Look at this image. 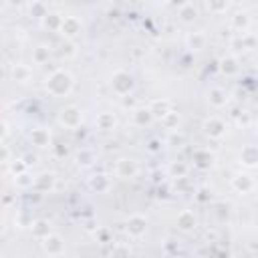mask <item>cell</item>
Masks as SVG:
<instances>
[{"label": "cell", "mask_w": 258, "mask_h": 258, "mask_svg": "<svg viewBox=\"0 0 258 258\" xmlns=\"http://www.w3.org/2000/svg\"><path fill=\"white\" fill-rule=\"evenodd\" d=\"M240 163L246 167H258V145H244L240 151Z\"/></svg>", "instance_id": "12"}, {"label": "cell", "mask_w": 258, "mask_h": 258, "mask_svg": "<svg viewBox=\"0 0 258 258\" xmlns=\"http://www.w3.org/2000/svg\"><path fill=\"white\" fill-rule=\"evenodd\" d=\"M28 12H30L32 18H44V16L48 14V10H46V6H44L42 0H34V2H30Z\"/></svg>", "instance_id": "26"}, {"label": "cell", "mask_w": 258, "mask_h": 258, "mask_svg": "<svg viewBox=\"0 0 258 258\" xmlns=\"http://www.w3.org/2000/svg\"><path fill=\"white\" fill-rule=\"evenodd\" d=\"M73 85H75V79L64 69H56V71H52L46 77V91L52 97H64V95H69L73 91Z\"/></svg>", "instance_id": "1"}, {"label": "cell", "mask_w": 258, "mask_h": 258, "mask_svg": "<svg viewBox=\"0 0 258 258\" xmlns=\"http://www.w3.org/2000/svg\"><path fill=\"white\" fill-rule=\"evenodd\" d=\"M250 14L248 12H236L234 16H232V20H230V26L236 30V32H246L248 28H250Z\"/></svg>", "instance_id": "17"}, {"label": "cell", "mask_w": 258, "mask_h": 258, "mask_svg": "<svg viewBox=\"0 0 258 258\" xmlns=\"http://www.w3.org/2000/svg\"><path fill=\"white\" fill-rule=\"evenodd\" d=\"M133 87H135V81H133V77L127 71H115L113 73V77H111V89L117 95L127 97L133 91Z\"/></svg>", "instance_id": "2"}, {"label": "cell", "mask_w": 258, "mask_h": 258, "mask_svg": "<svg viewBox=\"0 0 258 258\" xmlns=\"http://www.w3.org/2000/svg\"><path fill=\"white\" fill-rule=\"evenodd\" d=\"M81 30H83V24H81V20H79V18H75V16H64L62 26H60V30H58V32H60L64 38L73 40L75 36H79V34H81Z\"/></svg>", "instance_id": "8"}, {"label": "cell", "mask_w": 258, "mask_h": 258, "mask_svg": "<svg viewBox=\"0 0 258 258\" xmlns=\"http://www.w3.org/2000/svg\"><path fill=\"white\" fill-rule=\"evenodd\" d=\"M125 230L131 238H141L145 232H147V218L141 216V214H133L129 216L127 224H125Z\"/></svg>", "instance_id": "5"}, {"label": "cell", "mask_w": 258, "mask_h": 258, "mask_svg": "<svg viewBox=\"0 0 258 258\" xmlns=\"http://www.w3.org/2000/svg\"><path fill=\"white\" fill-rule=\"evenodd\" d=\"M81 121H83V113H81V109L75 107V105H69V107H64V109L58 113V123H60L62 127H67V129H77V127L81 125Z\"/></svg>", "instance_id": "3"}, {"label": "cell", "mask_w": 258, "mask_h": 258, "mask_svg": "<svg viewBox=\"0 0 258 258\" xmlns=\"http://www.w3.org/2000/svg\"><path fill=\"white\" fill-rule=\"evenodd\" d=\"M99 236H101V240H103V242H107V232H105V230H101V232H99Z\"/></svg>", "instance_id": "42"}, {"label": "cell", "mask_w": 258, "mask_h": 258, "mask_svg": "<svg viewBox=\"0 0 258 258\" xmlns=\"http://www.w3.org/2000/svg\"><path fill=\"white\" fill-rule=\"evenodd\" d=\"M196 16H198V10H196V6H194L191 2L179 8V18H181L183 22H191V20H196Z\"/></svg>", "instance_id": "29"}, {"label": "cell", "mask_w": 258, "mask_h": 258, "mask_svg": "<svg viewBox=\"0 0 258 258\" xmlns=\"http://www.w3.org/2000/svg\"><path fill=\"white\" fill-rule=\"evenodd\" d=\"M14 179H16V185H18L20 189H26V187H32V185H34V177H32L28 171H24V173L16 175Z\"/></svg>", "instance_id": "34"}, {"label": "cell", "mask_w": 258, "mask_h": 258, "mask_svg": "<svg viewBox=\"0 0 258 258\" xmlns=\"http://www.w3.org/2000/svg\"><path fill=\"white\" fill-rule=\"evenodd\" d=\"M139 171L137 163L133 159H127V157H121L117 159V165H115V173L117 177H123V179H129V177H135Z\"/></svg>", "instance_id": "9"}, {"label": "cell", "mask_w": 258, "mask_h": 258, "mask_svg": "<svg viewBox=\"0 0 258 258\" xmlns=\"http://www.w3.org/2000/svg\"><path fill=\"white\" fill-rule=\"evenodd\" d=\"M111 254H129V248H113Z\"/></svg>", "instance_id": "38"}, {"label": "cell", "mask_w": 258, "mask_h": 258, "mask_svg": "<svg viewBox=\"0 0 258 258\" xmlns=\"http://www.w3.org/2000/svg\"><path fill=\"white\" fill-rule=\"evenodd\" d=\"M40 244H42L44 254H48V256H60V254H64V240L58 234H54V232L50 236H46L44 240H40Z\"/></svg>", "instance_id": "6"}, {"label": "cell", "mask_w": 258, "mask_h": 258, "mask_svg": "<svg viewBox=\"0 0 258 258\" xmlns=\"http://www.w3.org/2000/svg\"><path fill=\"white\" fill-rule=\"evenodd\" d=\"M220 71H222L226 77H234V75L240 71L238 58H236V56H224V58H220Z\"/></svg>", "instance_id": "21"}, {"label": "cell", "mask_w": 258, "mask_h": 258, "mask_svg": "<svg viewBox=\"0 0 258 258\" xmlns=\"http://www.w3.org/2000/svg\"><path fill=\"white\" fill-rule=\"evenodd\" d=\"M60 48H62L60 54H67V56H73V54H75V46H73V42H67V44H62Z\"/></svg>", "instance_id": "35"}, {"label": "cell", "mask_w": 258, "mask_h": 258, "mask_svg": "<svg viewBox=\"0 0 258 258\" xmlns=\"http://www.w3.org/2000/svg\"><path fill=\"white\" fill-rule=\"evenodd\" d=\"M194 161H196L198 167L206 169V167L212 165V155H210L208 151H196V153H194Z\"/></svg>", "instance_id": "31"}, {"label": "cell", "mask_w": 258, "mask_h": 258, "mask_svg": "<svg viewBox=\"0 0 258 258\" xmlns=\"http://www.w3.org/2000/svg\"><path fill=\"white\" fill-rule=\"evenodd\" d=\"M169 173H171V177H185L187 175V165L183 163V161H175V163H171V167H169Z\"/></svg>", "instance_id": "33"}, {"label": "cell", "mask_w": 258, "mask_h": 258, "mask_svg": "<svg viewBox=\"0 0 258 258\" xmlns=\"http://www.w3.org/2000/svg\"><path fill=\"white\" fill-rule=\"evenodd\" d=\"M24 161L30 165V163H34V161H36V155H30V153H28V155H24Z\"/></svg>", "instance_id": "39"}, {"label": "cell", "mask_w": 258, "mask_h": 258, "mask_svg": "<svg viewBox=\"0 0 258 258\" xmlns=\"http://www.w3.org/2000/svg\"><path fill=\"white\" fill-rule=\"evenodd\" d=\"M204 133L210 137V139H222L226 133H228V125L220 119V117H208L202 125Z\"/></svg>", "instance_id": "4"}, {"label": "cell", "mask_w": 258, "mask_h": 258, "mask_svg": "<svg viewBox=\"0 0 258 258\" xmlns=\"http://www.w3.org/2000/svg\"><path fill=\"white\" fill-rule=\"evenodd\" d=\"M131 119H133V125H137V127H145V125H149V123L153 121V113L149 111V107H139V109L133 111Z\"/></svg>", "instance_id": "18"}, {"label": "cell", "mask_w": 258, "mask_h": 258, "mask_svg": "<svg viewBox=\"0 0 258 258\" xmlns=\"http://www.w3.org/2000/svg\"><path fill=\"white\" fill-rule=\"evenodd\" d=\"M206 34L204 32H200V30H196V32H189V36H187V46L191 48V50H202L204 46H206Z\"/></svg>", "instance_id": "24"}, {"label": "cell", "mask_w": 258, "mask_h": 258, "mask_svg": "<svg viewBox=\"0 0 258 258\" xmlns=\"http://www.w3.org/2000/svg\"><path fill=\"white\" fill-rule=\"evenodd\" d=\"M230 6V0H206V8L212 14H222Z\"/></svg>", "instance_id": "25"}, {"label": "cell", "mask_w": 258, "mask_h": 258, "mask_svg": "<svg viewBox=\"0 0 258 258\" xmlns=\"http://www.w3.org/2000/svg\"><path fill=\"white\" fill-rule=\"evenodd\" d=\"M10 77L16 83H26L32 77V69L28 64H24V62H14L12 69H10Z\"/></svg>", "instance_id": "13"}, {"label": "cell", "mask_w": 258, "mask_h": 258, "mask_svg": "<svg viewBox=\"0 0 258 258\" xmlns=\"http://www.w3.org/2000/svg\"><path fill=\"white\" fill-rule=\"evenodd\" d=\"M48 56H50V50H48V46H44V44H40V46H36V48L32 50V60H34L36 64L46 62Z\"/></svg>", "instance_id": "27"}, {"label": "cell", "mask_w": 258, "mask_h": 258, "mask_svg": "<svg viewBox=\"0 0 258 258\" xmlns=\"http://www.w3.org/2000/svg\"><path fill=\"white\" fill-rule=\"evenodd\" d=\"M62 20H64V16H60L58 12H48V14L42 18V24H44V28H48V30H60Z\"/></svg>", "instance_id": "23"}, {"label": "cell", "mask_w": 258, "mask_h": 258, "mask_svg": "<svg viewBox=\"0 0 258 258\" xmlns=\"http://www.w3.org/2000/svg\"><path fill=\"white\" fill-rule=\"evenodd\" d=\"M89 187H91L93 191H97V194H105V191H109V187H111V177L105 175V173H97V175H93V177L89 179Z\"/></svg>", "instance_id": "15"}, {"label": "cell", "mask_w": 258, "mask_h": 258, "mask_svg": "<svg viewBox=\"0 0 258 258\" xmlns=\"http://www.w3.org/2000/svg\"><path fill=\"white\" fill-rule=\"evenodd\" d=\"M56 155H67V147H56Z\"/></svg>", "instance_id": "40"}, {"label": "cell", "mask_w": 258, "mask_h": 258, "mask_svg": "<svg viewBox=\"0 0 258 258\" xmlns=\"http://www.w3.org/2000/svg\"><path fill=\"white\" fill-rule=\"evenodd\" d=\"M232 187L238 191V194H248L252 187H254V179L252 175L248 173H238L232 177Z\"/></svg>", "instance_id": "14"}, {"label": "cell", "mask_w": 258, "mask_h": 258, "mask_svg": "<svg viewBox=\"0 0 258 258\" xmlns=\"http://www.w3.org/2000/svg\"><path fill=\"white\" fill-rule=\"evenodd\" d=\"M30 143L36 145V147H48L50 145V133L42 127L38 129H32L30 131Z\"/></svg>", "instance_id": "20"}, {"label": "cell", "mask_w": 258, "mask_h": 258, "mask_svg": "<svg viewBox=\"0 0 258 258\" xmlns=\"http://www.w3.org/2000/svg\"><path fill=\"white\" fill-rule=\"evenodd\" d=\"M30 2H34V0H30Z\"/></svg>", "instance_id": "43"}, {"label": "cell", "mask_w": 258, "mask_h": 258, "mask_svg": "<svg viewBox=\"0 0 258 258\" xmlns=\"http://www.w3.org/2000/svg\"><path fill=\"white\" fill-rule=\"evenodd\" d=\"M149 111L153 113V119H163L171 109H169V101H165V99H155V101H151L149 103Z\"/></svg>", "instance_id": "19"}, {"label": "cell", "mask_w": 258, "mask_h": 258, "mask_svg": "<svg viewBox=\"0 0 258 258\" xmlns=\"http://www.w3.org/2000/svg\"><path fill=\"white\" fill-rule=\"evenodd\" d=\"M2 161H8V149L6 147L2 149Z\"/></svg>", "instance_id": "41"}, {"label": "cell", "mask_w": 258, "mask_h": 258, "mask_svg": "<svg viewBox=\"0 0 258 258\" xmlns=\"http://www.w3.org/2000/svg\"><path fill=\"white\" fill-rule=\"evenodd\" d=\"M54 183H56V175L52 171H42V173L34 175L32 189L34 191H40V194H46V191H52L54 189Z\"/></svg>", "instance_id": "7"}, {"label": "cell", "mask_w": 258, "mask_h": 258, "mask_svg": "<svg viewBox=\"0 0 258 258\" xmlns=\"http://www.w3.org/2000/svg\"><path fill=\"white\" fill-rule=\"evenodd\" d=\"M157 149H159V141H157V139L149 141V151H157Z\"/></svg>", "instance_id": "37"}, {"label": "cell", "mask_w": 258, "mask_h": 258, "mask_svg": "<svg viewBox=\"0 0 258 258\" xmlns=\"http://www.w3.org/2000/svg\"><path fill=\"white\" fill-rule=\"evenodd\" d=\"M30 232H32V238L44 240L46 236L52 234V228H50V222H46V220H36V222L30 224Z\"/></svg>", "instance_id": "16"}, {"label": "cell", "mask_w": 258, "mask_h": 258, "mask_svg": "<svg viewBox=\"0 0 258 258\" xmlns=\"http://www.w3.org/2000/svg\"><path fill=\"white\" fill-rule=\"evenodd\" d=\"M208 103L214 109H222V107L228 105V93L224 89H220V87H212L208 91Z\"/></svg>", "instance_id": "10"}, {"label": "cell", "mask_w": 258, "mask_h": 258, "mask_svg": "<svg viewBox=\"0 0 258 258\" xmlns=\"http://www.w3.org/2000/svg\"><path fill=\"white\" fill-rule=\"evenodd\" d=\"M169 6H173V8H181V6H185V4H189V0H165Z\"/></svg>", "instance_id": "36"}, {"label": "cell", "mask_w": 258, "mask_h": 258, "mask_svg": "<svg viewBox=\"0 0 258 258\" xmlns=\"http://www.w3.org/2000/svg\"><path fill=\"white\" fill-rule=\"evenodd\" d=\"M10 165H8V169H10V173L16 177V175H20V173H24V171H28V163L24 161V157H20V159H12V161H8Z\"/></svg>", "instance_id": "28"}, {"label": "cell", "mask_w": 258, "mask_h": 258, "mask_svg": "<svg viewBox=\"0 0 258 258\" xmlns=\"http://www.w3.org/2000/svg\"><path fill=\"white\" fill-rule=\"evenodd\" d=\"M161 123L165 125V129H167V131H175V129H177V123H179V115H177V113H173V111H169V113L161 119Z\"/></svg>", "instance_id": "32"}, {"label": "cell", "mask_w": 258, "mask_h": 258, "mask_svg": "<svg viewBox=\"0 0 258 258\" xmlns=\"http://www.w3.org/2000/svg\"><path fill=\"white\" fill-rule=\"evenodd\" d=\"M95 123H97V129H101V131H111V129H115L117 119H115L113 113H99L97 119H95Z\"/></svg>", "instance_id": "22"}, {"label": "cell", "mask_w": 258, "mask_h": 258, "mask_svg": "<svg viewBox=\"0 0 258 258\" xmlns=\"http://www.w3.org/2000/svg\"><path fill=\"white\" fill-rule=\"evenodd\" d=\"M93 161H95V153H93L91 149H81V151L77 153V163H79L81 167H89Z\"/></svg>", "instance_id": "30"}, {"label": "cell", "mask_w": 258, "mask_h": 258, "mask_svg": "<svg viewBox=\"0 0 258 258\" xmlns=\"http://www.w3.org/2000/svg\"><path fill=\"white\" fill-rule=\"evenodd\" d=\"M196 226H198V218L191 210H183L177 214V228L181 232H191V230H196Z\"/></svg>", "instance_id": "11"}]
</instances>
